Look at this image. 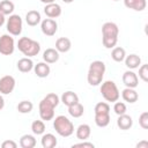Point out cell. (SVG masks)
<instances>
[{
  "instance_id": "23",
  "label": "cell",
  "mask_w": 148,
  "mask_h": 148,
  "mask_svg": "<svg viewBox=\"0 0 148 148\" xmlns=\"http://www.w3.org/2000/svg\"><path fill=\"white\" fill-rule=\"evenodd\" d=\"M75 134H76V138L79 140H82V141L83 140H87L90 136V134H91V128H90V126L88 124H81L76 128Z\"/></svg>"
},
{
  "instance_id": "30",
  "label": "cell",
  "mask_w": 148,
  "mask_h": 148,
  "mask_svg": "<svg viewBox=\"0 0 148 148\" xmlns=\"http://www.w3.org/2000/svg\"><path fill=\"white\" fill-rule=\"evenodd\" d=\"M16 109H17V111H18L20 113H23V114H24V113H30V112L32 111V109H34V104H32V102L24 99V101H21V102L17 104Z\"/></svg>"
},
{
  "instance_id": "37",
  "label": "cell",
  "mask_w": 148,
  "mask_h": 148,
  "mask_svg": "<svg viewBox=\"0 0 148 148\" xmlns=\"http://www.w3.org/2000/svg\"><path fill=\"white\" fill-rule=\"evenodd\" d=\"M72 147H73V148H75V147H86V148H94V147H95V145H94L92 142H86V140H83V142L74 143V145H73Z\"/></svg>"
},
{
  "instance_id": "34",
  "label": "cell",
  "mask_w": 148,
  "mask_h": 148,
  "mask_svg": "<svg viewBox=\"0 0 148 148\" xmlns=\"http://www.w3.org/2000/svg\"><path fill=\"white\" fill-rule=\"evenodd\" d=\"M139 77L143 82L148 81V65L147 64H143V65L139 66Z\"/></svg>"
},
{
  "instance_id": "5",
  "label": "cell",
  "mask_w": 148,
  "mask_h": 148,
  "mask_svg": "<svg viewBox=\"0 0 148 148\" xmlns=\"http://www.w3.org/2000/svg\"><path fill=\"white\" fill-rule=\"evenodd\" d=\"M101 94H102L103 98L106 102H111V103H114L120 97V92H119V89H118L117 84L113 81H110V80L104 81L102 83Z\"/></svg>"
},
{
  "instance_id": "36",
  "label": "cell",
  "mask_w": 148,
  "mask_h": 148,
  "mask_svg": "<svg viewBox=\"0 0 148 148\" xmlns=\"http://www.w3.org/2000/svg\"><path fill=\"white\" fill-rule=\"evenodd\" d=\"M1 147L2 148H16L17 147V143L13 140H6L1 143Z\"/></svg>"
},
{
  "instance_id": "35",
  "label": "cell",
  "mask_w": 148,
  "mask_h": 148,
  "mask_svg": "<svg viewBox=\"0 0 148 148\" xmlns=\"http://www.w3.org/2000/svg\"><path fill=\"white\" fill-rule=\"evenodd\" d=\"M139 125L141 126V128L143 130H148V112L145 111L140 114L139 117Z\"/></svg>"
},
{
  "instance_id": "42",
  "label": "cell",
  "mask_w": 148,
  "mask_h": 148,
  "mask_svg": "<svg viewBox=\"0 0 148 148\" xmlns=\"http://www.w3.org/2000/svg\"><path fill=\"white\" fill-rule=\"evenodd\" d=\"M62 1H64L65 3H71V2H73L74 0H62Z\"/></svg>"
},
{
  "instance_id": "19",
  "label": "cell",
  "mask_w": 148,
  "mask_h": 148,
  "mask_svg": "<svg viewBox=\"0 0 148 148\" xmlns=\"http://www.w3.org/2000/svg\"><path fill=\"white\" fill-rule=\"evenodd\" d=\"M43 60L47 64H54L59 60V52L56 49L49 47L43 52Z\"/></svg>"
},
{
  "instance_id": "33",
  "label": "cell",
  "mask_w": 148,
  "mask_h": 148,
  "mask_svg": "<svg viewBox=\"0 0 148 148\" xmlns=\"http://www.w3.org/2000/svg\"><path fill=\"white\" fill-rule=\"evenodd\" d=\"M113 111L117 116H120V114H124L126 113L127 111V108H126V104L124 102H118L116 101L114 102V105H113Z\"/></svg>"
},
{
  "instance_id": "7",
  "label": "cell",
  "mask_w": 148,
  "mask_h": 148,
  "mask_svg": "<svg viewBox=\"0 0 148 148\" xmlns=\"http://www.w3.org/2000/svg\"><path fill=\"white\" fill-rule=\"evenodd\" d=\"M57 106L54 104H52L50 101H47L45 97L39 102L38 109H39V116L40 119L44 121H49L52 120L54 118V109Z\"/></svg>"
},
{
  "instance_id": "26",
  "label": "cell",
  "mask_w": 148,
  "mask_h": 148,
  "mask_svg": "<svg viewBox=\"0 0 148 148\" xmlns=\"http://www.w3.org/2000/svg\"><path fill=\"white\" fill-rule=\"evenodd\" d=\"M20 146L22 148H34L36 146V139L31 134H24L20 138Z\"/></svg>"
},
{
  "instance_id": "3",
  "label": "cell",
  "mask_w": 148,
  "mask_h": 148,
  "mask_svg": "<svg viewBox=\"0 0 148 148\" xmlns=\"http://www.w3.org/2000/svg\"><path fill=\"white\" fill-rule=\"evenodd\" d=\"M17 49L25 57L31 58V57H35L39 53L40 45L37 40H34L29 37H21L17 42Z\"/></svg>"
},
{
  "instance_id": "40",
  "label": "cell",
  "mask_w": 148,
  "mask_h": 148,
  "mask_svg": "<svg viewBox=\"0 0 148 148\" xmlns=\"http://www.w3.org/2000/svg\"><path fill=\"white\" fill-rule=\"evenodd\" d=\"M5 106V99L2 97V94H0V110H2Z\"/></svg>"
},
{
  "instance_id": "2",
  "label": "cell",
  "mask_w": 148,
  "mask_h": 148,
  "mask_svg": "<svg viewBox=\"0 0 148 148\" xmlns=\"http://www.w3.org/2000/svg\"><path fill=\"white\" fill-rule=\"evenodd\" d=\"M105 73V64L102 60H95L89 65L87 81L90 86H98L102 83Z\"/></svg>"
},
{
  "instance_id": "28",
  "label": "cell",
  "mask_w": 148,
  "mask_h": 148,
  "mask_svg": "<svg viewBox=\"0 0 148 148\" xmlns=\"http://www.w3.org/2000/svg\"><path fill=\"white\" fill-rule=\"evenodd\" d=\"M95 124L98 127H106L110 124V113H95Z\"/></svg>"
},
{
  "instance_id": "22",
  "label": "cell",
  "mask_w": 148,
  "mask_h": 148,
  "mask_svg": "<svg viewBox=\"0 0 148 148\" xmlns=\"http://www.w3.org/2000/svg\"><path fill=\"white\" fill-rule=\"evenodd\" d=\"M121 97H123V99H124L125 102L132 104V103H135V102L138 101L139 95H138V92L135 91L134 88H125V89L121 91Z\"/></svg>"
},
{
  "instance_id": "16",
  "label": "cell",
  "mask_w": 148,
  "mask_h": 148,
  "mask_svg": "<svg viewBox=\"0 0 148 148\" xmlns=\"http://www.w3.org/2000/svg\"><path fill=\"white\" fill-rule=\"evenodd\" d=\"M124 5L128 9H133L135 12H142L143 9H146L147 1L146 0H124Z\"/></svg>"
},
{
  "instance_id": "31",
  "label": "cell",
  "mask_w": 148,
  "mask_h": 148,
  "mask_svg": "<svg viewBox=\"0 0 148 148\" xmlns=\"http://www.w3.org/2000/svg\"><path fill=\"white\" fill-rule=\"evenodd\" d=\"M31 131L36 135H40L45 132V124L43 120H34L31 124Z\"/></svg>"
},
{
  "instance_id": "18",
  "label": "cell",
  "mask_w": 148,
  "mask_h": 148,
  "mask_svg": "<svg viewBox=\"0 0 148 148\" xmlns=\"http://www.w3.org/2000/svg\"><path fill=\"white\" fill-rule=\"evenodd\" d=\"M16 66H17V69H18L21 73H29L30 71L34 69V62H32V60H31L30 58H28V57L21 58V59L17 61Z\"/></svg>"
},
{
  "instance_id": "27",
  "label": "cell",
  "mask_w": 148,
  "mask_h": 148,
  "mask_svg": "<svg viewBox=\"0 0 148 148\" xmlns=\"http://www.w3.org/2000/svg\"><path fill=\"white\" fill-rule=\"evenodd\" d=\"M14 9H15V5L10 0H2V1H0V13L3 14L5 16L6 15H12Z\"/></svg>"
},
{
  "instance_id": "20",
  "label": "cell",
  "mask_w": 148,
  "mask_h": 148,
  "mask_svg": "<svg viewBox=\"0 0 148 148\" xmlns=\"http://www.w3.org/2000/svg\"><path fill=\"white\" fill-rule=\"evenodd\" d=\"M60 102H62L66 106H71V105H73V104H75V103L79 102V96H77L74 91L68 90V91H65V92L61 95Z\"/></svg>"
},
{
  "instance_id": "1",
  "label": "cell",
  "mask_w": 148,
  "mask_h": 148,
  "mask_svg": "<svg viewBox=\"0 0 148 148\" xmlns=\"http://www.w3.org/2000/svg\"><path fill=\"white\" fill-rule=\"evenodd\" d=\"M119 28L114 22H105L102 25V43L106 49H113L118 43Z\"/></svg>"
},
{
  "instance_id": "10",
  "label": "cell",
  "mask_w": 148,
  "mask_h": 148,
  "mask_svg": "<svg viewBox=\"0 0 148 148\" xmlns=\"http://www.w3.org/2000/svg\"><path fill=\"white\" fill-rule=\"evenodd\" d=\"M40 29L45 36L52 37L56 35V32L58 30V23L56 22V20L47 17V18L40 21Z\"/></svg>"
},
{
  "instance_id": "8",
  "label": "cell",
  "mask_w": 148,
  "mask_h": 148,
  "mask_svg": "<svg viewBox=\"0 0 148 148\" xmlns=\"http://www.w3.org/2000/svg\"><path fill=\"white\" fill-rule=\"evenodd\" d=\"M15 50V42L12 35H2L0 37V53L3 56H10L13 54Z\"/></svg>"
},
{
  "instance_id": "25",
  "label": "cell",
  "mask_w": 148,
  "mask_h": 148,
  "mask_svg": "<svg viewBox=\"0 0 148 148\" xmlns=\"http://www.w3.org/2000/svg\"><path fill=\"white\" fill-rule=\"evenodd\" d=\"M125 57H126V51H125L124 47H121V46H114V47L112 49V51H111V58H112L116 62H121V61H124Z\"/></svg>"
},
{
  "instance_id": "6",
  "label": "cell",
  "mask_w": 148,
  "mask_h": 148,
  "mask_svg": "<svg viewBox=\"0 0 148 148\" xmlns=\"http://www.w3.org/2000/svg\"><path fill=\"white\" fill-rule=\"evenodd\" d=\"M22 28H23V22H22L21 16L17 14L9 15V17L7 18V23H6V29L9 32V35L12 36L21 35Z\"/></svg>"
},
{
  "instance_id": "4",
  "label": "cell",
  "mask_w": 148,
  "mask_h": 148,
  "mask_svg": "<svg viewBox=\"0 0 148 148\" xmlns=\"http://www.w3.org/2000/svg\"><path fill=\"white\" fill-rule=\"evenodd\" d=\"M53 128L56 130V132L64 138L71 136L74 133V125L73 123L66 117V116H57L53 120Z\"/></svg>"
},
{
  "instance_id": "21",
  "label": "cell",
  "mask_w": 148,
  "mask_h": 148,
  "mask_svg": "<svg viewBox=\"0 0 148 148\" xmlns=\"http://www.w3.org/2000/svg\"><path fill=\"white\" fill-rule=\"evenodd\" d=\"M125 65L128 69H135V68H139V66L141 65V58L135 54V53H132L130 56H126L125 57Z\"/></svg>"
},
{
  "instance_id": "43",
  "label": "cell",
  "mask_w": 148,
  "mask_h": 148,
  "mask_svg": "<svg viewBox=\"0 0 148 148\" xmlns=\"http://www.w3.org/2000/svg\"><path fill=\"white\" fill-rule=\"evenodd\" d=\"M112 1H119V0H112Z\"/></svg>"
},
{
  "instance_id": "13",
  "label": "cell",
  "mask_w": 148,
  "mask_h": 148,
  "mask_svg": "<svg viewBox=\"0 0 148 148\" xmlns=\"http://www.w3.org/2000/svg\"><path fill=\"white\" fill-rule=\"evenodd\" d=\"M34 71H35V74L40 77V79H44V77H47L50 72H51V68L49 66L47 62L45 61H42V62H38L37 65H34Z\"/></svg>"
},
{
  "instance_id": "11",
  "label": "cell",
  "mask_w": 148,
  "mask_h": 148,
  "mask_svg": "<svg viewBox=\"0 0 148 148\" xmlns=\"http://www.w3.org/2000/svg\"><path fill=\"white\" fill-rule=\"evenodd\" d=\"M121 80L126 88H136L139 84V77L133 71H126L123 74Z\"/></svg>"
},
{
  "instance_id": "14",
  "label": "cell",
  "mask_w": 148,
  "mask_h": 148,
  "mask_svg": "<svg viewBox=\"0 0 148 148\" xmlns=\"http://www.w3.org/2000/svg\"><path fill=\"white\" fill-rule=\"evenodd\" d=\"M40 21H42V17H40V13L38 10L32 9L25 14V22L30 27H36L37 24L40 23Z\"/></svg>"
},
{
  "instance_id": "41",
  "label": "cell",
  "mask_w": 148,
  "mask_h": 148,
  "mask_svg": "<svg viewBox=\"0 0 148 148\" xmlns=\"http://www.w3.org/2000/svg\"><path fill=\"white\" fill-rule=\"evenodd\" d=\"M40 2H43V3H45V5H47V3H52V2H56V0H39Z\"/></svg>"
},
{
  "instance_id": "12",
  "label": "cell",
  "mask_w": 148,
  "mask_h": 148,
  "mask_svg": "<svg viewBox=\"0 0 148 148\" xmlns=\"http://www.w3.org/2000/svg\"><path fill=\"white\" fill-rule=\"evenodd\" d=\"M44 13L49 18H57L61 15V7L57 2L47 3L44 7Z\"/></svg>"
},
{
  "instance_id": "38",
  "label": "cell",
  "mask_w": 148,
  "mask_h": 148,
  "mask_svg": "<svg viewBox=\"0 0 148 148\" xmlns=\"http://www.w3.org/2000/svg\"><path fill=\"white\" fill-rule=\"evenodd\" d=\"M136 148H148V141H146V140L140 141V142L136 145Z\"/></svg>"
},
{
  "instance_id": "17",
  "label": "cell",
  "mask_w": 148,
  "mask_h": 148,
  "mask_svg": "<svg viewBox=\"0 0 148 148\" xmlns=\"http://www.w3.org/2000/svg\"><path fill=\"white\" fill-rule=\"evenodd\" d=\"M71 47H72V42L67 37H60L56 40V50L58 52L66 53L71 50Z\"/></svg>"
},
{
  "instance_id": "32",
  "label": "cell",
  "mask_w": 148,
  "mask_h": 148,
  "mask_svg": "<svg viewBox=\"0 0 148 148\" xmlns=\"http://www.w3.org/2000/svg\"><path fill=\"white\" fill-rule=\"evenodd\" d=\"M95 113H110V105L106 102H98L94 109Z\"/></svg>"
},
{
  "instance_id": "15",
  "label": "cell",
  "mask_w": 148,
  "mask_h": 148,
  "mask_svg": "<svg viewBox=\"0 0 148 148\" xmlns=\"http://www.w3.org/2000/svg\"><path fill=\"white\" fill-rule=\"evenodd\" d=\"M117 126H118L120 130H123V131L130 130V128L133 126V119H132V117L128 116V114H126V113L118 116Z\"/></svg>"
},
{
  "instance_id": "29",
  "label": "cell",
  "mask_w": 148,
  "mask_h": 148,
  "mask_svg": "<svg viewBox=\"0 0 148 148\" xmlns=\"http://www.w3.org/2000/svg\"><path fill=\"white\" fill-rule=\"evenodd\" d=\"M83 112H84V108L80 102L68 106V113L74 118H80L83 114Z\"/></svg>"
},
{
  "instance_id": "9",
  "label": "cell",
  "mask_w": 148,
  "mask_h": 148,
  "mask_svg": "<svg viewBox=\"0 0 148 148\" xmlns=\"http://www.w3.org/2000/svg\"><path fill=\"white\" fill-rule=\"evenodd\" d=\"M15 79L12 75H5L0 79V94L9 95L15 89Z\"/></svg>"
},
{
  "instance_id": "39",
  "label": "cell",
  "mask_w": 148,
  "mask_h": 148,
  "mask_svg": "<svg viewBox=\"0 0 148 148\" xmlns=\"http://www.w3.org/2000/svg\"><path fill=\"white\" fill-rule=\"evenodd\" d=\"M5 22H6V17H5V15H3V14H1V13H0V28L5 24Z\"/></svg>"
},
{
  "instance_id": "24",
  "label": "cell",
  "mask_w": 148,
  "mask_h": 148,
  "mask_svg": "<svg viewBox=\"0 0 148 148\" xmlns=\"http://www.w3.org/2000/svg\"><path fill=\"white\" fill-rule=\"evenodd\" d=\"M40 143H42L43 148H53V147L57 146L58 141H57V138L52 133H46V134L43 133Z\"/></svg>"
}]
</instances>
